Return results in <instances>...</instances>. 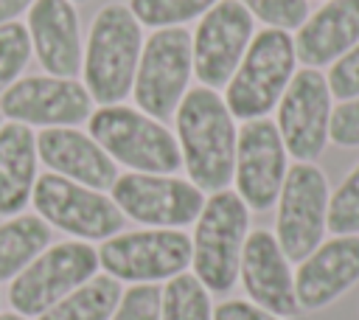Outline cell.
<instances>
[{
    "instance_id": "cell-1",
    "label": "cell",
    "mask_w": 359,
    "mask_h": 320,
    "mask_svg": "<svg viewBox=\"0 0 359 320\" xmlns=\"http://www.w3.org/2000/svg\"><path fill=\"white\" fill-rule=\"evenodd\" d=\"M177 146L191 182L199 191H224L236 168V118L210 87L182 95L177 112Z\"/></svg>"
},
{
    "instance_id": "cell-2",
    "label": "cell",
    "mask_w": 359,
    "mask_h": 320,
    "mask_svg": "<svg viewBox=\"0 0 359 320\" xmlns=\"http://www.w3.org/2000/svg\"><path fill=\"white\" fill-rule=\"evenodd\" d=\"M140 51L143 31L129 6H104L90 25V36L81 56V73L90 98L101 107L121 104L132 93Z\"/></svg>"
},
{
    "instance_id": "cell-3",
    "label": "cell",
    "mask_w": 359,
    "mask_h": 320,
    "mask_svg": "<svg viewBox=\"0 0 359 320\" xmlns=\"http://www.w3.org/2000/svg\"><path fill=\"white\" fill-rule=\"evenodd\" d=\"M250 211L236 191H213L194 227L191 239V264L194 278L213 295L233 289L241 264V247L247 239Z\"/></svg>"
},
{
    "instance_id": "cell-4",
    "label": "cell",
    "mask_w": 359,
    "mask_h": 320,
    "mask_svg": "<svg viewBox=\"0 0 359 320\" xmlns=\"http://www.w3.org/2000/svg\"><path fill=\"white\" fill-rule=\"evenodd\" d=\"M294 42L289 31L264 28L258 31L236 67L224 90V104L233 118L252 121L264 118L278 107L283 90L294 76Z\"/></svg>"
},
{
    "instance_id": "cell-5",
    "label": "cell",
    "mask_w": 359,
    "mask_h": 320,
    "mask_svg": "<svg viewBox=\"0 0 359 320\" xmlns=\"http://www.w3.org/2000/svg\"><path fill=\"white\" fill-rule=\"evenodd\" d=\"M90 138L115 160L140 174H174L182 166L177 138L151 115L109 104L90 118Z\"/></svg>"
},
{
    "instance_id": "cell-6",
    "label": "cell",
    "mask_w": 359,
    "mask_h": 320,
    "mask_svg": "<svg viewBox=\"0 0 359 320\" xmlns=\"http://www.w3.org/2000/svg\"><path fill=\"white\" fill-rule=\"evenodd\" d=\"M98 269V250L87 241H59L45 247L20 275L11 278L8 303L22 317H39L65 295L87 284Z\"/></svg>"
},
{
    "instance_id": "cell-7",
    "label": "cell",
    "mask_w": 359,
    "mask_h": 320,
    "mask_svg": "<svg viewBox=\"0 0 359 320\" xmlns=\"http://www.w3.org/2000/svg\"><path fill=\"white\" fill-rule=\"evenodd\" d=\"M194 70L191 56V34L177 28H157L140 51L132 95L140 112L151 115L154 121H163L177 112L188 79Z\"/></svg>"
},
{
    "instance_id": "cell-8",
    "label": "cell",
    "mask_w": 359,
    "mask_h": 320,
    "mask_svg": "<svg viewBox=\"0 0 359 320\" xmlns=\"http://www.w3.org/2000/svg\"><path fill=\"white\" fill-rule=\"evenodd\" d=\"M31 202L39 219L81 241H107L123 227V213L112 196H104V191L79 185L53 171L36 177Z\"/></svg>"
},
{
    "instance_id": "cell-9",
    "label": "cell",
    "mask_w": 359,
    "mask_h": 320,
    "mask_svg": "<svg viewBox=\"0 0 359 320\" xmlns=\"http://www.w3.org/2000/svg\"><path fill=\"white\" fill-rule=\"evenodd\" d=\"M98 264L115 281L157 284L182 275L191 264V239L174 227H146L109 236L98 250Z\"/></svg>"
},
{
    "instance_id": "cell-10",
    "label": "cell",
    "mask_w": 359,
    "mask_h": 320,
    "mask_svg": "<svg viewBox=\"0 0 359 320\" xmlns=\"http://www.w3.org/2000/svg\"><path fill=\"white\" fill-rule=\"evenodd\" d=\"M328 196V180L314 163H294L286 168L278 194L275 239L289 261L300 264L323 244Z\"/></svg>"
},
{
    "instance_id": "cell-11",
    "label": "cell",
    "mask_w": 359,
    "mask_h": 320,
    "mask_svg": "<svg viewBox=\"0 0 359 320\" xmlns=\"http://www.w3.org/2000/svg\"><path fill=\"white\" fill-rule=\"evenodd\" d=\"M331 90L317 67L294 70L278 101V132L297 163H311L323 154L331 129Z\"/></svg>"
},
{
    "instance_id": "cell-12",
    "label": "cell",
    "mask_w": 359,
    "mask_h": 320,
    "mask_svg": "<svg viewBox=\"0 0 359 320\" xmlns=\"http://www.w3.org/2000/svg\"><path fill=\"white\" fill-rule=\"evenodd\" d=\"M112 202L123 216L146 227H182L196 222L205 196L191 180L168 174H118L112 182Z\"/></svg>"
},
{
    "instance_id": "cell-13",
    "label": "cell",
    "mask_w": 359,
    "mask_h": 320,
    "mask_svg": "<svg viewBox=\"0 0 359 320\" xmlns=\"http://www.w3.org/2000/svg\"><path fill=\"white\" fill-rule=\"evenodd\" d=\"M252 28L255 20L238 0H219L202 14L191 39L194 73L202 87H227L252 39Z\"/></svg>"
},
{
    "instance_id": "cell-14",
    "label": "cell",
    "mask_w": 359,
    "mask_h": 320,
    "mask_svg": "<svg viewBox=\"0 0 359 320\" xmlns=\"http://www.w3.org/2000/svg\"><path fill=\"white\" fill-rule=\"evenodd\" d=\"M0 115L25 126H76L93 115V98L76 79L25 76L0 95Z\"/></svg>"
},
{
    "instance_id": "cell-15",
    "label": "cell",
    "mask_w": 359,
    "mask_h": 320,
    "mask_svg": "<svg viewBox=\"0 0 359 320\" xmlns=\"http://www.w3.org/2000/svg\"><path fill=\"white\" fill-rule=\"evenodd\" d=\"M286 146L266 118H252L236 138V194L252 211H269L278 202L286 177Z\"/></svg>"
},
{
    "instance_id": "cell-16",
    "label": "cell",
    "mask_w": 359,
    "mask_h": 320,
    "mask_svg": "<svg viewBox=\"0 0 359 320\" xmlns=\"http://www.w3.org/2000/svg\"><path fill=\"white\" fill-rule=\"evenodd\" d=\"M238 275H241V284L255 306H261L278 317L300 314L289 258L283 255L278 239L269 230H252L244 239Z\"/></svg>"
},
{
    "instance_id": "cell-17",
    "label": "cell",
    "mask_w": 359,
    "mask_h": 320,
    "mask_svg": "<svg viewBox=\"0 0 359 320\" xmlns=\"http://www.w3.org/2000/svg\"><path fill=\"white\" fill-rule=\"evenodd\" d=\"M359 281V236H337L309 253L294 272L297 306L317 312Z\"/></svg>"
},
{
    "instance_id": "cell-18",
    "label": "cell",
    "mask_w": 359,
    "mask_h": 320,
    "mask_svg": "<svg viewBox=\"0 0 359 320\" xmlns=\"http://www.w3.org/2000/svg\"><path fill=\"white\" fill-rule=\"evenodd\" d=\"M28 36L48 76L73 79L81 70V28L70 0H36L28 8Z\"/></svg>"
},
{
    "instance_id": "cell-19",
    "label": "cell",
    "mask_w": 359,
    "mask_h": 320,
    "mask_svg": "<svg viewBox=\"0 0 359 320\" xmlns=\"http://www.w3.org/2000/svg\"><path fill=\"white\" fill-rule=\"evenodd\" d=\"M36 154L53 174L95 191H107L118 180L115 160L87 132H79L73 126L42 129L36 135Z\"/></svg>"
},
{
    "instance_id": "cell-20",
    "label": "cell",
    "mask_w": 359,
    "mask_h": 320,
    "mask_svg": "<svg viewBox=\"0 0 359 320\" xmlns=\"http://www.w3.org/2000/svg\"><path fill=\"white\" fill-rule=\"evenodd\" d=\"M294 56L306 67L337 62L359 42V0H328L297 28Z\"/></svg>"
},
{
    "instance_id": "cell-21",
    "label": "cell",
    "mask_w": 359,
    "mask_h": 320,
    "mask_svg": "<svg viewBox=\"0 0 359 320\" xmlns=\"http://www.w3.org/2000/svg\"><path fill=\"white\" fill-rule=\"evenodd\" d=\"M36 138L31 126L8 121L0 126V216H17L36 182Z\"/></svg>"
},
{
    "instance_id": "cell-22",
    "label": "cell",
    "mask_w": 359,
    "mask_h": 320,
    "mask_svg": "<svg viewBox=\"0 0 359 320\" xmlns=\"http://www.w3.org/2000/svg\"><path fill=\"white\" fill-rule=\"evenodd\" d=\"M50 244V225L34 213L11 216L0 225V284L20 275Z\"/></svg>"
},
{
    "instance_id": "cell-23",
    "label": "cell",
    "mask_w": 359,
    "mask_h": 320,
    "mask_svg": "<svg viewBox=\"0 0 359 320\" xmlns=\"http://www.w3.org/2000/svg\"><path fill=\"white\" fill-rule=\"evenodd\" d=\"M121 295V281H115L112 275H93L36 320H109Z\"/></svg>"
},
{
    "instance_id": "cell-24",
    "label": "cell",
    "mask_w": 359,
    "mask_h": 320,
    "mask_svg": "<svg viewBox=\"0 0 359 320\" xmlns=\"http://www.w3.org/2000/svg\"><path fill=\"white\" fill-rule=\"evenodd\" d=\"M160 320H213L208 289L188 272L171 278L163 289Z\"/></svg>"
},
{
    "instance_id": "cell-25",
    "label": "cell",
    "mask_w": 359,
    "mask_h": 320,
    "mask_svg": "<svg viewBox=\"0 0 359 320\" xmlns=\"http://www.w3.org/2000/svg\"><path fill=\"white\" fill-rule=\"evenodd\" d=\"M219 0H129V11L140 25L149 28H177L194 17L210 11Z\"/></svg>"
},
{
    "instance_id": "cell-26",
    "label": "cell",
    "mask_w": 359,
    "mask_h": 320,
    "mask_svg": "<svg viewBox=\"0 0 359 320\" xmlns=\"http://www.w3.org/2000/svg\"><path fill=\"white\" fill-rule=\"evenodd\" d=\"M325 227L334 236H356L359 233V163L339 182V188L328 196Z\"/></svg>"
},
{
    "instance_id": "cell-27",
    "label": "cell",
    "mask_w": 359,
    "mask_h": 320,
    "mask_svg": "<svg viewBox=\"0 0 359 320\" xmlns=\"http://www.w3.org/2000/svg\"><path fill=\"white\" fill-rule=\"evenodd\" d=\"M31 59V36L28 28L17 20L0 25V95L20 79Z\"/></svg>"
},
{
    "instance_id": "cell-28",
    "label": "cell",
    "mask_w": 359,
    "mask_h": 320,
    "mask_svg": "<svg viewBox=\"0 0 359 320\" xmlns=\"http://www.w3.org/2000/svg\"><path fill=\"white\" fill-rule=\"evenodd\" d=\"M252 17L266 22L269 28L292 31L300 28L309 17V3L306 0H238Z\"/></svg>"
},
{
    "instance_id": "cell-29",
    "label": "cell",
    "mask_w": 359,
    "mask_h": 320,
    "mask_svg": "<svg viewBox=\"0 0 359 320\" xmlns=\"http://www.w3.org/2000/svg\"><path fill=\"white\" fill-rule=\"evenodd\" d=\"M163 289L157 284H135L129 286L109 320H160Z\"/></svg>"
},
{
    "instance_id": "cell-30",
    "label": "cell",
    "mask_w": 359,
    "mask_h": 320,
    "mask_svg": "<svg viewBox=\"0 0 359 320\" xmlns=\"http://www.w3.org/2000/svg\"><path fill=\"white\" fill-rule=\"evenodd\" d=\"M328 90H331V98H339V101H351L359 95V42L345 51L328 70Z\"/></svg>"
},
{
    "instance_id": "cell-31",
    "label": "cell",
    "mask_w": 359,
    "mask_h": 320,
    "mask_svg": "<svg viewBox=\"0 0 359 320\" xmlns=\"http://www.w3.org/2000/svg\"><path fill=\"white\" fill-rule=\"evenodd\" d=\"M328 140H334L337 146H348V149L359 146V95L331 109Z\"/></svg>"
},
{
    "instance_id": "cell-32",
    "label": "cell",
    "mask_w": 359,
    "mask_h": 320,
    "mask_svg": "<svg viewBox=\"0 0 359 320\" xmlns=\"http://www.w3.org/2000/svg\"><path fill=\"white\" fill-rule=\"evenodd\" d=\"M213 320H283L250 300H224L213 309Z\"/></svg>"
},
{
    "instance_id": "cell-33",
    "label": "cell",
    "mask_w": 359,
    "mask_h": 320,
    "mask_svg": "<svg viewBox=\"0 0 359 320\" xmlns=\"http://www.w3.org/2000/svg\"><path fill=\"white\" fill-rule=\"evenodd\" d=\"M36 0H0V25L17 20L22 11H28Z\"/></svg>"
},
{
    "instance_id": "cell-34",
    "label": "cell",
    "mask_w": 359,
    "mask_h": 320,
    "mask_svg": "<svg viewBox=\"0 0 359 320\" xmlns=\"http://www.w3.org/2000/svg\"><path fill=\"white\" fill-rule=\"evenodd\" d=\"M0 320H25L22 314H17V312H3L0 314Z\"/></svg>"
},
{
    "instance_id": "cell-35",
    "label": "cell",
    "mask_w": 359,
    "mask_h": 320,
    "mask_svg": "<svg viewBox=\"0 0 359 320\" xmlns=\"http://www.w3.org/2000/svg\"><path fill=\"white\" fill-rule=\"evenodd\" d=\"M70 3H87V0H70Z\"/></svg>"
}]
</instances>
